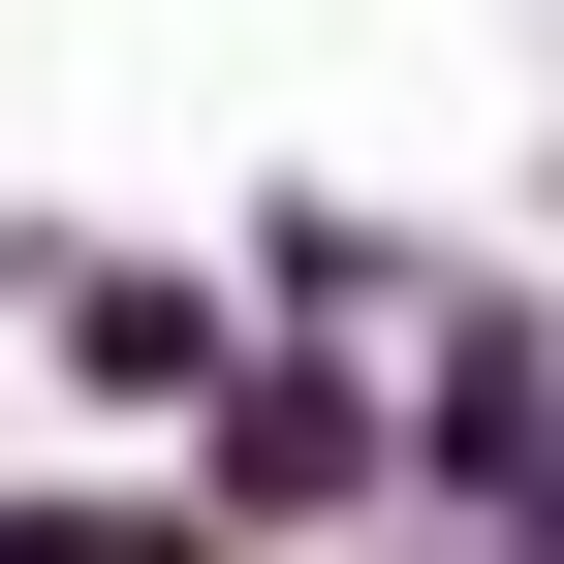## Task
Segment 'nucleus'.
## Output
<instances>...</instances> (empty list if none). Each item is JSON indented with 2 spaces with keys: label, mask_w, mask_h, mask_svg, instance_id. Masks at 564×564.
Returning <instances> with one entry per match:
<instances>
[{
  "label": "nucleus",
  "mask_w": 564,
  "mask_h": 564,
  "mask_svg": "<svg viewBox=\"0 0 564 564\" xmlns=\"http://www.w3.org/2000/svg\"><path fill=\"white\" fill-rule=\"evenodd\" d=\"M220 502H251V533H314V502H377V408H314V377H251V408H220Z\"/></svg>",
  "instance_id": "f257e3e1"
}]
</instances>
